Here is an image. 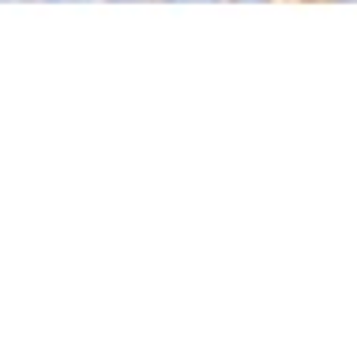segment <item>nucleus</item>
<instances>
[{"mask_svg": "<svg viewBox=\"0 0 357 361\" xmlns=\"http://www.w3.org/2000/svg\"><path fill=\"white\" fill-rule=\"evenodd\" d=\"M244 4H263V0H244Z\"/></svg>", "mask_w": 357, "mask_h": 361, "instance_id": "obj_1", "label": "nucleus"}, {"mask_svg": "<svg viewBox=\"0 0 357 361\" xmlns=\"http://www.w3.org/2000/svg\"><path fill=\"white\" fill-rule=\"evenodd\" d=\"M113 4H125V0H113Z\"/></svg>", "mask_w": 357, "mask_h": 361, "instance_id": "obj_2", "label": "nucleus"}]
</instances>
